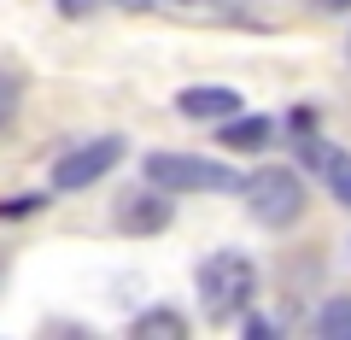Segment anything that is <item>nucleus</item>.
Here are the masks:
<instances>
[{
    "mask_svg": "<svg viewBox=\"0 0 351 340\" xmlns=\"http://www.w3.org/2000/svg\"><path fill=\"white\" fill-rule=\"evenodd\" d=\"M193 282H199V305L205 317H240L252 305V293H258V270H252L246 252H211L199 270H193Z\"/></svg>",
    "mask_w": 351,
    "mask_h": 340,
    "instance_id": "obj_1",
    "label": "nucleus"
},
{
    "mask_svg": "<svg viewBox=\"0 0 351 340\" xmlns=\"http://www.w3.org/2000/svg\"><path fill=\"white\" fill-rule=\"evenodd\" d=\"M240 194H246V212L258 217L263 229H293L304 217V177L287 170V164H263V170H252V177L240 182Z\"/></svg>",
    "mask_w": 351,
    "mask_h": 340,
    "instance_id": "obj_2",
    "label": "nucleus"
},
{
    "mask_svg": "<svg viewBox=\"0 0 351 340\" xmlns=\"http://www.w3.org/2000/svg\"><path fill=\"white\" fill-rule=\"evenodd\" d=\"M147 182L164 194H234L246 177H234L217 159H193V152H147Z\"/></svg>",
    "mask_w": 351,
    "mask_h": 340,
    "instance_id": "obj_3",
    "label": "nucleus"
},
{
    "mask_svg": "<svg viewBox=\"0 0 351 340\" xmlns=\"http://www.w3.org/2000/svg\"><path fill=\"white\" fill-rule=\"evenodd\" d=\"M117 159H123V135H94L82 141V147H71L59 164H53V188H94V182L106 177V170H117Z\"/></svg>",
    "mask_w": 351,
    "mask_h": 340,
    "instance_id": "obj_4",
    "label": "nucleus"
},
{
    "mask_svg": "<svg viewBox=\"0 0 351 340\" xmlns=\"http://www.w3.org/2000/svg\"><path fill=\"white\" fill-rule=\"evenodd\" d=\"M117 229H123V235H158V229H170V194H152V182L147 188H135V194H123V200H117Z\"/></svg>",
    "mask_w": 351,
    "mask_h": 340,
    "instance_id": "obj_5",
    "label": "nucleus"
},
{
    "mask_svg": "<svg viewBox=\"0 0 351 340\" xmlns=\"http://www.w3.org/2000/svg\"><path fill=\"white\" fill-rule=\"evenodd\" d=\"M176 112L188 117V124H223V117H234V112H246V100H240L234 89H182L176 94Z\"/></svg>",
    "mask_w": 351,
    "mask_h": 340,
    "instance_id": "obj_6",
    "label": "nucleus"
},
{
    "mask_svg": "<svg viewBox=\"0 0 351 340\" xmlns=\"http://www.w3.org/2000/svg\"><path fill=\"white\" fill-rule=\"evenodd\" d=\"M269 135H276V124H269V117H258V112H234V117H223V124H217V141H223L228 152H258Z\"/></svg>",
    "mask_w": 351,
    "mask_h": 340,
    "instance_id": "obj_7",
    "label": "nucleus"
},
{
    "mask_svg": "<svg viewBox=\"0 0 351 340\" xmlns=\"http://www.w3.org/2000/svg\"><path fill=\"white\" fill-rule=\"evenodd\" d=\"M129 335L135 340H188V317L170 311V305H152V311H141L129 323Z\"/></svg>",
    "mask_w": 351,
    "mask_h": 340,
    "instance_id": "obj_8",
    "label": "nucleus"
},
{
    "mask_svg": "<svg viewBox=\"0 0 351 340\" xmlns=\"http://www.w3.org/2000/svg\"><path fill=\"white\" fill-rule=\"evenodd\" d=\"M316 335H322V340H351V299H346V293L316 311Z\"/></svg>",
    "mask_w": 351,
    "mask_h": 340,
    "instance_id": "obj_9",
    "label": "nucleus"
},
{
    "mask_svg": "<svg viewBox=\"0 0 351 340\" xmlns=\"http://www.w3.org/2000/svg\"><path fill=\"white\" fill-rule=\"evenodd\" d=\"M322 177H328V188L339 194V205H351V159H346V152H328Z\"/></svg>",
    "mask_w": 351,
    "mask_h": 340,
    "instance_id": "obj_10",
    "label": "nucleus"
},
{
    "mask_svg": "<svg viewBox=\"0 0 351 340\" xmlns=\"http://www.w3.org/2000/svg\"><path fill=\"white\" fill-rule=\"evenodd\" d=\"M18 100H24V89H18V76H6V71H0V129H6V124L18 117Z\"/></svg>",
    "mask_w": 351,
    "mask_h": 340,
    "instance_id": "obj_11",
    "label": "nucleus"
},
{
    "mask_svg": "<svg viewBox=\"0 0 351 340\" xmlns=\"http://www.w3.org/2000/svg\"><path fill=\"white\" fill-rule=\"evenodd\" d=\"M41 194H12V200H0V217H29V212H41Z\"/></svg>",
    "mask_w": 351,
    "mask_h": 340,
    "instance_id": "obj_12",
    "label": "nucleus"
},
{
    "mask_svg": "<svg viewBox=\"0 0 351 340\" xmlns=\"http://www.w3.org/2000/svg\"><path fill=\"white\" fill-rule=\"evenodd\" d=\"M311 12H351V0H304Z\"/></svg>",
    "mask_w": 351,
    "mask_h": 340,
    "instance_id": "obj_13",
    "label": "nucleus"
},
{
    "mask_svg": "<svg viewBox=\"0 0 351 340\" xmlns=\"http://www.w3.org/2000/svg\"><path fill=\"white\" fill-rule=\"evenodd\" d=\"M176 6H193V0H176Z\"/></svg>",
    "mask_w": 351,
    "mask_h": 340,
    "instance_id": "obj_14",
    "label": "nucleus"
},
{
    "mask_svg": "<svg viewBox=\"0 0 351 340\" xmlns=\"http://www.w3.org/2000/svg\"><path fill=\"white\" fill-rule=\"evenodd\" d=\"M0 276H6V270H0Z\"/></svg>",
    "mask_w": 351,
    "mask_h": 340,
    "instance_id": "obj_15",
    "label": "nucleus"
}]
</instances>
